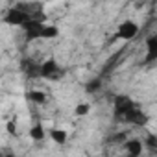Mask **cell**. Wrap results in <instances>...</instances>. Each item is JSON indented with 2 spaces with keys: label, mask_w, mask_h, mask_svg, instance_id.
<instances>
[{
  "label": "cell",
  "mask_w": 157,
  "mask_h": 157,
  "mask_svg": "<svg viewBox=\"0 0 157 157\" xmlns=\"http://www.w3.org/2000/svg\"><path fill=\"white\" fill-rule=\"evenodd\" d=\"M30 19H37V17H33V15L28 11V8H26L24 2H21V4H17V6H13V8L8 10V13H6V17H4V22L10 24V26H22V24L28 22Z\"/></svg>",
  "instance_id": "1"
},
{
  "label": "cell",
  "mask_w": 157,
  "mask_h": 157,
  "mask_svg": "<svg viewBox=\"0 0 157 157\" xmlns=\"http://www.w3.org/2000/svg\"><path fill=\"white\" fill-rule=\"evenodd\" d=\"M124 150L128 151V155H131V157H139V155H142V151H144V142L140 140V139H126L124 140Z\"/></svg>",
  "instance_id": "7"
},
{
  "label": "cell",
  "mask_w": 157,
  "mask_h": 157,
  "mask_svg": "<svg viewBox=\"0 0 157 157\" xmlns=\"http://www.w3.org/2000/svg\"><path fill=\"white\" fill-rule=\"evenodd\" d=\"M142 142H144V146H150L151 150L157 146V139H155V135H148V139H146V140H142Z\"/></svg>",
  "instance_id": "17"
},
{
  "label": "cell",
  "mask_w": 157,
  "mask_h": 157,
  "mask_svg": "<svg viewBox=\"0 0 157 157\" xmlns=\"http://www.w3.org/2000/svg\"><path fill=\"white\" fill-rule=\"evenodd\" d=\"M26 98H28L32 104H35V105H44V104L48 102V94H46L44 91H39V89L28 91V93H26Z\"/></svg>",
  "instance_id": "9"
},
{
  "label": "cell",
  "mask_w": 157,
  "mask_h": 157,
  "mask_svg": "<svg viewBox=\"0 0 157 157\" xmlns=\"http://www.w3.org/2000/svg\"><path fill=\"white\" fill-rule=\"evenodd\" d=\"M22 70L30 78H39V65L33 63V61H24L22 63Z\"/></svg>",
  "instance_id": "13"
},
{
  "label": "cell",
  "mask_w": 157,
  "mask_h": 157,
  "mask_svg": "<svg viewBox=\"0 0 157 157\" xmlns=\"http://www.w3.org/2000/svg\"><path fill=\"white\" fill-rule=\"evenodd\" d=\"M85 89H87V93H96V91L102 89V82L100 80H93V82H89V85Z\"/></svg>",
  "instance_id": "15"
},
{
  "label": "cell",
  "mask_w": 157,
  "mask_h": 157,
  "mask_svg": "<svg viewBox=\"0 0 157 157\" xmlns=\"http://www.w3.org/2000/svg\"><path fill=\"white\" fill-rule=\"evenodd\" d=\"M6 131L10 135H17V122L15 120H8L6 122Z\"/></svg>",
  "instance_id": "16"
},
{
  "label": "cell",
  "mask_w": 157,
  "mask_h": 157,
  "mask_svg": "<svg viewBox=\"0 0 157 157\" xmlns=\"http://www.w3.org/2000/svg\"><path fill=\"white\" fill-rule=\"evenodd\" d=\"M57 35H59V28L56 24H44L43 30H41V39H44V41L56 39Z\"/></svg>",
  "instance_id": "12"
},
{
  "label": "cell",
  "mask_w": 157,
  "mask_h": 157,
  "mask_svg": "<svg viewBox=\"0 0 157 157\" xmlns=\"http://www.w3.org/2000/svg\"><path fill=\"white\" fill-rule=\"evenodd\" d=\"M135 105H137V102H133L129 96H117V98H115V102H113V111H115V117L122 120V117H124L128 111H131Z\"/></svg>",
  "instance_id": "5"
},
{
  "label": "cell",
  "mask_w": 157,
  "mask_h": 157,
  "mask_svg": "<svg viewBox=\"0 0 157 157\" xmlns=\"http://www.w3.org/2000/svg\"><path fill=\"white\" fill-rule=\"evenodd\" d=\"M30 139L33 140V142H43L44 139H46V129L43 128V124H33L32 128H30Z\"/></svg>",
  "instance_id": "11"
},
{
  "label": "cell",
  "mask_w": 157,
  "mask_h": 157,
  "mask_svg": "<svg viewBox=\"0 0 157 157\" xmlns=\"http://www.w3.org/2000/svg\"><path fill=\"white\" fill-rule=\"evenodd\" d=\"M44 26V19H30L28 22H24L21 28L24 30V37L26 41H35L41 39V30Z\"/></svg>",
  "instance_id": "4"
},
{
  "label": "cell",
  "mask_w": 157,
  "mask_h": 157,
  "mask_svg": "<svg viewBox=\"0 0 157 157\" xmlns=\"http://www.w3.org/2000/svg\"><path fill=\"white\" fill-rule=\"evenodd\" d=\"M63 76V68L59 67V63L56 59H46L39 65V78L44 80H59Z\"/></svg>",
  "instance_id": "2"
},
{
  "label": "cell",
  "mask_w": 157,
  "mask_h": 157,
  "mask_svg": "<svg viewBox=\"0 0 157 157\" xmlns=\"http://www.w3.org/2000/svg\"><path fill=\"white\" fill-rule=\"evenodd\" d=\"M146 52H148V56H146L144 63H153L157 59V35H148V39H146Z\"/></svg>",
  "instance_id": "8"
},
{
  "label": "cell",
  "mask_w": 157,
  "mask_h": 157,
  "mask_svg": "<svg viewBox=\"0 0 157 157\" xmlns=\"http://www.w3.org/2000/svg\"><path fill=\"white\" fill-rule=\"evenodd\" d=\"M137 35H139V24L135 21L128 19V21H122L118 24V30H117V35L115 37L117 39H122V41H131Z\"/></svg>",
  "instance_id": "3"
},
{
  "label": "cell",
  "mask_w": 157,
  "mask_h": 157,
  "mask_svg": "<svg viewBox=\"0 0 157 157\" xmlns=\"http://www.w3.org/2000/svg\"><path fill=\"white\" fill-rule=\"evenodd\" d=\"M91 113V104L89 102H80L74 107V115L76 117H87Z\"/></svg>",
  "instance_id": "14"
},
{
  "label": "cell",
  "mask_w": 157,
  "mask_h": 157,
  "mask_svg": "<svg viewBox=\"0 0 157 157\" xmlns=\"http://www.w3.org/2000/svg\"><path fill=\"white\" fill-rule=\"evenodd\" d=\"M122 120L128 122V124H131V126H146L148 117H146V113H144V111L139 107V104H137L131 111H128V113L122 117Z\"/></svg>",
  "instance_id": "6"
},
{
  "label": "cell",
  "mask_w": 157,
  "mask_h": 157,
  "mask_svg": "<svg viewBox=\"0 0 157 157\" xmlns=\"http://www.w3.org/2000/svg\"><path fill=\"white\" fill-rule=\"evenodd\" d=\"M50 139H52V142L61 146V144H65L68 140V131L63 129V128H52L50 129Z\"/></svg>",
  "instance_id": "10"
}]
</instances>
